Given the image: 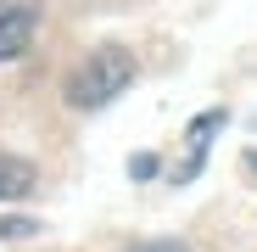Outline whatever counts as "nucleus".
I'll return each instance as SVG.
<instances>
[{
	"label": "nucleus",
	"instance_id": "1",
	"mask_svg": "<svg viewBox=\"0 0 257 252\" xmlns=\"http://www.w3.org/2000/svg\"><path fill=\"white\" fill-rule=\"evenodd\" d=\"M128 84H135V56H128L123 45H101V51H90V56L73 67L67 101L90 112V107H106L112 96H123Z\"/></svg>",
	"mask_w": 257,
	"mask_h": 252
},
{
	"label": "nucleus",
	"instance_id": "2",
	"mask_svg": "<svg viewBox=\"0 0 257 252\" xmlns=\"http://www.w3.org/2000/svg\"><path fill=\"white\" fill-rule=\"evenodd\" d=\"M34 28H39V6L34 0H0V62L23 56Z\"/></svg>",
	"mask_w": 257,
	"mask_h": 252
},
{
	"label": "nucleus",
	"instance_id": "3",
	"mask_svg": "<svg viewBox=\"0 0 257 252\" xmlns=\"http://www.w3.org/2000/svg\"><path fill=\"white\" fill-rule=\"evenodd\" d=\"M218 129H224V112H207V118L190 123V135H185V162L174 168L179 185H190V180L201 174V157H207V146H212V135H218Z\"/></svg>",
	"mask_w": 257,
	"mask_h": 252
},
{
	"label": "nucleus",
	"instance_id": "4",
	"mask_svg": "<svg viewBox=\"0 0 257 252\" xmlns=\"http://www.w3.org/2000/svg\"><path fill=\"white\" fill-rule=\"evenodd\" d=\"M34 191V168L23 157H0V196H28Z\"/></svg>",
	"mask_w": 257,
	"mask_h": 252
},
{
	"label": "nucleus",
	"instance_id": "5",
	"mask_svg": "<svg viewBox=\"0 0 257 252\" xmlns=\"http://www.w3.org/2000/svg\"><path fill=\"white\" fill-rule=\"evenodd\" d=\"M12 235H34V219H0V241H12Z\"/></svg>",
	"mask_w": 257,
	"mask_h": 252
},
{
	"label": "nucleus",
	"instance_id": "6",
	"mask_svg": "<svg viewBox=\"0 0 257 252\" xmlns=\"http://www.w3.org/2000/svg\"><path fill=\"white\" fill-rule=\"evenodd\" d=\"M128 174H135V180H151V174H157V157H135V162H128Z\"/></svg>",
	"mask_w": 257,
	"mask_h": 252
},
{
	"label": "nucleus",
	"instance_id": "7",
	"mask_svg": "<svg viewBox=\"0 0 257 252\" xmlns=\"http://www.w3.org/2000/svg\"><path fill=\"white\" fill-rule=\"evenodd\" d=\"M135 252H190L185 241H146V246H135Z\"/></svg>",
	"mask_w": 257,
	"mask_h": 252
}]
</instances>
